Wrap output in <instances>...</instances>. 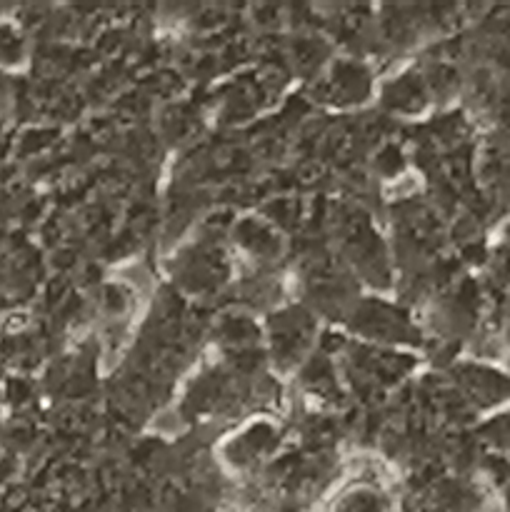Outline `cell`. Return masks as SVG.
Wrapping results in <instances>:
<instances>
[{
	"mask_svg": "<svg viewBox=\"0 0 510 512\" xmlns=\"http://www.w3.org/2000/svg\"><path fill=\"white\" fill-rule=\"evenodd\" d=\"M338 512H383V503L373 493H355L353 498L340 503Z\"/></svg>",
	"mask_w": 510,
	"mask_h": 512,
	"instance_id": "obj_1",
	"label": "cell"
}]
</instances>
